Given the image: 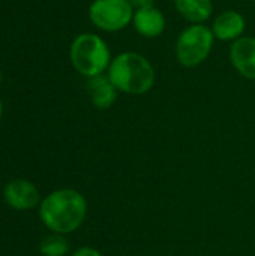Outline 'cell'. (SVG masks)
Segmentation results:
<instances>
[{"mask_svg":"<svg viewBox=\"0 0 255 256\" xmlns=\"http://www.w3.org/2000/svg\"><path fill=\"white\" fill-rule=\"evenodd\" d=\"M86 213V200L74 189H60L50 194L39 208V216L44 225L57 234H68L80 228Z\"/></svg>","mask_w":255,"mask_h":256,"instance_id":"cell-1","label":"cell"},{"mask_svg":"<svg viewBox=\"0 0 255 256\" xmlns=\"http://www.w3.org/2000/svg\"><path fill=\"white\" fill-rule=\"evenodd\" d=\"M108 78L113 86L128 94H143L155 84V70L150 62L137 52H122L111 60Z\"/></svg>","mask_w":255,"mask_h":256,"instance_id":"cell-2","label":"cell"},{"mask_svg":"<svg viewBox=\"0 0 255 256\" xmlns=\"http://www.w3.org/2000/svg\"><path fill=\"white\" fill-rule=\"evenodd\" d=\"M110 50L104 39L84 33L74 39L71 45V62L84 76H98L110 68Z\"/></svg>","mask_w":255,"mask_h":256,"instance_id":"cell-3","label":"cell"},{"mask_svg":"<svg viewBox=\"0 0 255 256\" xmlns=\"http://www.w3.org/2000/svg\"><path fill=\"white\" fill-rule=\"evenodd\" d=\"M215 34L204 24H192L185 28L176 42L177 62L185 68H194L203 63L213 46Z\"/></svg>","mask_w":255,"mask_h":256,"instance_id":"cell-4","label":"cell"},{"mask_svg":"<svg viewBox=\"0 0 255 256\" xmlns=\"http://www.w3.org/2000/svg\"><path fill=\"white\" fill-rule=\"evenodd\" d=\"M92 22L105 32H119L134 20L129 0H95L89 8Z\"/></svg>","mask_w":255,"mask_h":256,"instance_id":"cell-5","label":"cell"},{"mask_svg":"<svg viewBox=\"0 0 255 256\" xmlns=\"http://www.w3.org/2000/svg\"><path fill=\"white\" fill-rule=\"evenodd\" d=\"M5 201L14 208V210H30L39 202V192L27 180H14L11 182L3 192Z\"/></svg>","mask_w":255,"mask_h":256,"instance_id":"cell-6","label":"cell"},{"mask_svg":"<svg viewBox=\"0 0 255 256\" xmlns=\"http://www.w3.org/2000/svg\"><path fill=\"white\" fill-rule=\"evenodd\" d=\"M230 60L236 70L248 80H255V39L239 38L230 48Z\"/></svg>","mask_w":255,"mask_h":256,"instance_id":"cell-7","label":"cell"},{"mask_svg":"<svg viewBox=\"0 0 255 256\" xmlns=\"http://www.w3.org/2000/svg\"><path fill=\"white\" fill-rule=\"evenodd\" d=\"M134 27L144 38H158L165 30V18L155 6L138 9L134 12Z\"/></svg>","mask_w":255,"mask_h":256,"instance_id":"cell-8","label":"cell"},{"mask_svg":"<svg viewBox=\"0 0 255 256\" xmlns=\"http://www.w3.org/2000/svg\"><path fill=\"white\" fill-rule=\"evenodd\" d=\"M212 32L219 40H237L245 32V18L236 10H224L216 16Z\"/></svg>","mask_w":255,"mask_h":256,"instance_id":"cell-9","label":"cell"},{"mask_svg":"<svg viewBox=\"0 0 255 256\" xmlns=\"http://www.w3.org/2000/svg\"><path fill=\"white\" fill-rule=\"evenodd\" d=\"M89 92L92 94V104L98 110H107L110 108L117 98V88L113 86L108 76L98 75L92 76L87 82Z\"/></svg>","mask_w":255,"mask_h":256,"instance_id":"cell-10","label":"cell"},{"mask_svg":"<svg viewBox=\"0 0 255 256\" xmlns=\"http://www.w3.org/2000/svg\"><path fill=\"white\" fill-rule=\"evenodd\" d=\"M176 9L182 16L192 22H203L212 14V0H174Z\"/></svg>","mask_w":255,"mask_h":256,"instance_id":"cell-11","label":"cell"},{"mask_svg":"<svg viewBox=\"0 0 255 256\" xmlns=\"http://www.w3.org/2000/svg\"><path fill=\"white\" fill-rule=\"evenodd\" d=\"M69 252V243L62 234L48 236L41 243V254L44 256H65Z\"/></svg>","mask_w":255,"mask_h":256,"instance_id":"cell-12","label":"cell"},{"mask_svg":"<svg viewBox=\"0 0 255 256\" xmlns=\"http://www.w3.org/2000/svg\"><path fill=\"white\" fill-rule=\"evenodd\" d=\"M72 256H102L101 252H98L96 249H92V248H80L78 250L74 252Z\"/></svg>","mask_w":255,"mask_h":256,"instance_id":"cell-13","label":"cell"},{"mask_svg":"<svg viewBox=\"0 0 255 256\" xmlns=\"http://www.w3.org/2000/svg\"><path fill=\"white\" fill-rule=\"evenodd\" d=\"M129 3L132 4V8L138 9H144V8H152L155 4V0H129Z\"/></svg>","mask_w":255,"mask_h":256,"instance_id":"cell-14","label":"cell"},{"mask_svg":"<svg viewBox=\"0 0 255 256\" xmlns=\"http://www.w3.org/2000/svg\"><path fill=\"white\" fill-rule=\"evenodd\" d=\"M0 117H2V100H0Z\"/></svg>","mask_w":255,"mask_h":256,"instance_id":"cell-15","label":"cell"},{"mask_svg":"<svg viewBox=\"0 0 255 256\" xmlns=\"http://www.w3.org/2000/svg\"><path fill=\"white\" fill-rule=\"evenodd\" d=\"M0 81H2V72H0Z\"/></svg>","mask_w":255,"mask_h":256,"instance_id":"cell-16","label":"cell"},{"mask_svg":"<svg viewBox=\"0 0 255 256\" xmlns=\"http://www.w3.org/2000/svg\"><path fill=\"white\" fill-rule=\"evenodd\" d=\"M254 2H255V0H254Z\"/></svg>","mask_w":255,"mask_h":256,"instance_id":"cell-17","label":"cell"}]
</instances>
